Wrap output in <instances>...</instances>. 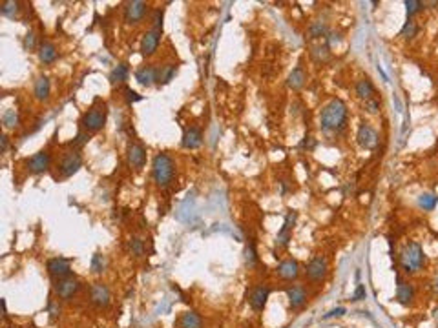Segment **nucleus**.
Listing matches in <instances>:
<instances>
[{"instance_id":"obj_1","label":"nucleus","mask_w":438,"mask_h":328,"mask_svg":"<svg viewBox=\"0 0 438 328\" xmlns=\"http://www.w3.org/2000/svg\"><path fill=\"white\" fill-rule=\"evenodd\" d=\"M347 106L342 99H332L320 115V128L323 133H338L345 128Z\"/></svg>"},{"instance_id":"obj_2","label":"nucleus","mask_w":438,"mask_h":328,"mask_svg":"<svg viewBox=\"0 0 438 328\" xmlns=\"http://www.w3.org/2000/svg\"><path fill=\"white\" fill-rule=\"evenodd\" d=\"M176 177V162L168 153H157L152 160V179L159 188H168Z\"/></svg>"},{"instance_id":"obj_3","label":"nucleus","mask_w":438,"mask_h":328,"mask_svg":"<svg viewBox=\"0 0 438 328\" xmlns=\"http://www.w3.org/2000/svg\"><path fill=\"white\" fill-rule=\"evenodd\" d=\"M106 119H108V106H106V102H102L101 99H97L95 102L90 106L88 112L82 115L81 126L84 132L95 133V132H99V130L104 128Z\"/></svg>"},{"instance_id":"obj_4","label":"nucleus","mask_w":438,"mask_h":328,"mask_svg":"<svg viewBox=\"0 0 438 328\" xmlns=\"http://www.w3.org/2000/svg\"><path fill=\"white\" fill-rule=\"evenodd\" d=\"M400 264H402V268L406 274H416L424 268V264H426V256H424V250L422 246L414 241L407 243L404 246L402 253H400Z\"/></svg>"},{"instance_id":"obj_5","label":"nucleus","mask_w":438,"mask_h":328,"mask_svg":"<svg viewBox=\"0 0 438 328\" xmlns=\"http://www.w3.org/2000/svg\"><path fill=\"white\" fill-rule=\"evenodd\" d=\"M53 290H55V296L61 301H69L73 296H77L79 290H81V281L77 279L75 276L64 277V279L55 281Z\"/></svg>"},{"instance_id":"obj_6","label":"nucleus","mask_w":438,"mask_h":328,"mask_svg":"<svg viewBox=\"0 0 438 328\" xmlns=\"http://www.w3.org/2000/svg\"><path fill=\"white\" fill-rule=\"evenodd\" d=\"M81 168H82V155L77 150L66 152L62 155L61 162H59V172H61V177H64V179L73 177Z\"/></svg>"},{"instance_id":"obj_7","label":"nucleus","mask_w":438,"mask_h":328,"mask_svg":"<svg viewBox=\"0 0 438 328\" xmlns=\"http://www.w3.org/2000/svg\"><path fill=\"white\" fill-rule=\"evenodd\" d=\"M150 6L143 0H132V2H126L125 4V22L130 26H135L139 22H143L148 13Z\"/></svg>"},{"instance_id":"obj_8","label":"nucleus","mask_w":438,"mask_h":328,"mask_svg":"<svg viewBox=\"0 0 438 328\" xmlns=\"http://www.w3.org/2000/svg\"><path fill=\"white\" fill-rule=\"evenodd\" d=\"M46 270L53 281L64 279V277L72 276V261L64 259V257H53L46 263Z\"/></svg>"},{"instance_id":"obj_9","label":"nucleus","mask_w":438,"mask_h":328,"mask_svg":"<svg viewBox=\"0 0 438 328\" xmlns=\"http://www.w3.org/2000/svg\"><path fill=\"white\" fill-rule=\"evenodd\" d=\"M327 272H329V264H327V259L322 256H316L309 261L305 268V276L307 279H310L312 283H320L327 277Z\"/></svg>"},{"instance_id":"obj_10","label":"nucleus","mask_w":438,"mask_h":328,"mask_svg":"<svg viewBox=\"0 0 438 328\" xmlns=\"http://www.w3.org/2000/svg\"><path fill=\"white\" fill-rule=\"evenodd\" d=\"M49 164H51V153L48 150H42V152L35 153V155H31L26 160V168L33 175H41V173L48 172Z\"/></svg>"},{"instance_id":"obj_11","label":"nucleus","mask_w":438,"mask_h":328,"mask_svg":"<svg viewBox=\"0 0 438 328\" xmlns=\"http://www.w3.org/2000/svg\"><path fill=\"white\" fill-rule=\"evenodd\" d=\"M356 140H358V144L362 146L363 150H374L378 146L380 137H378V132L373 128V126L367 124V122H362L360 128H358Z\"/></svg>"},{"instance_id":"obj_12","label":"nucleus","mask_w":438,"mask_h":328,"mask_svg":"<svg viewBox=\"0 0 438 328\" xmlns=\"http://www.w3.org/2000/svg\"><path fill=\"white\" fill-rule=\"evenodd\" d=\"M270 296V286L267 284H257L250 290L249 294V304L254 312H263L267 306V299Z\"/></svg>"},{"instance_id":"obj_13","label":"nucleus","mask_w":438,"mask_h":328,"mask_svg":"<svg viewBox=\"0 0 438 328\" xmlns=\"http://www.w3.org/2000/svg\"><path fill=\"white\" fill-rule=\"evenodd\" d=\"M161 35L163 29H153V28L143 35L141 46H139V51H141L143 57H152L157 51V48L161 44Z\"/></svg>"},{"instance_id":"obj_14","label":"nucleus","mask_w":438,"mask_h":328,"mask_svg":"<svg viewBox=\"0 0 438 328\" xmlns=\"http://www.w3.org/2000/svg\"><path fill=\"white\" fill-rule=\"evenodd\" d=\"M296 221H297L296 212H289L285 215V223H283L282 230L277 232V237H276L277 248H287V244L292 239V230H294V226H296Z\"/></svg>"},{"instance_id":"obj_15","label":"nucleus","mask_w":438,"mask_h":328,"mask_svg":"<svg viewBox=\"0 0 438 328\" xmlns=\"http://www.w3.org/2000/svg\"><path fill=\"white\" fill-rule=\"evenodd\" d=\"M110 299H112V294L104 283H93L90 286V301L97 308H106L110 304Z\"/></svg>"},{"instance_id":"obj_16","label":"nucleus","mask_w":438,"mask_h":328,"mask_svg":"<svg viewBox=\"0 0 438 328\" xmlns=\"http://www.w3.org/2000/svg\"><path fill=\"white\" fill-rule=\"evenodd\" d=\"M126 159H128V164L133 170H141L146 162L145 146L139 144V142H130L128 150H126Z\"/></svg>"},{"instance_id":"obj_17","label":"nucleus","mask_w":438,"mask_h":328,"mask_svg":"<svg viewBox=\"0 0 438 328\" xmlns=\"http://www.w3.org/2000/svg\"><path fill=\"white\" fill-rule=\"evenodd\" d=\"M287 299H289V304L292 310L302 308L303 304L307 303V290L305 286L302 284H294V286H287L285 288Z\"/></svg>"},{"instance_id":"obj_18","label":"nucleus","mask_w":438,"mask_h":328,"mask_svg":"<svg viewBox=\"0 0 438 328\" xmlns=\"http://www.w3.org/2000/svg\"><path fill=\"white\" fill-rule=\"evenodd\" d=\"M276 274L283 281H294L300 276V264H297L296 259H283L282 263L277 264Z\"/></svg>"},{"instance_id":"obj_19","label":"nucleus","mask_w":438,"mask_h":328,"mask_svg":"<svg viewBox=\"0 0 438 328\" xmlns=\"http://www.w3.org/2000/svg\"><path fill=\"white\" fill-rule=\"evenodd\" d=\"M203 144V130L197 128V126H192V128H186L185 133H183V140L181 146L186 150H196Z\"/></svg>"},{"instance_id":"obj_20","label":"nucleus","mask_w":438,"mask_h":328,"mask_svg":"<svg viewBox=\"0 0 438 328\" xmlns=\"http://www.w3.org/2000/svg\"><path fill=\"white\" fill-rule=\"evenodd\" d=\"M135 80L145 88H150L157 82V68L152 64H145L135 69Z\"/></svg>"},{"instance_id":"obj_21","label":"nucleus","mask_w":438,"mask_h":328,"mask_svg":"<svg viewBox=\"0 0 438 328\" xmlns=\"http://www.w3.org/2000/svg\"><path fill=\"white\" fill-rule=\"evenodd\" d=\"M176 328H203V317L196 310H186L176 319Z\"/></svg>"},{"instance_id":"obj_22","label":"nucleus","mask_w":438,"mask_h":328,"mask_svg":"<svg viewBox=\"0 0 438 328\" xmlns=\"http://www.w3.org/2000/svg\"><path fill=\"white\" fill-rule=\"evenodd\" d=\"M396 301L402 306H409L414 301V286L411 283H406L398 277V286H396Z\"/></svg>"},{"instance_id":"obj_23","label":"nucleus","mask_w":438,"mask_h":328,"mask_svg":"<svg viewBox=\"0 0 438 328\" xmlns=\"http://www.w3.org/2000/svg\"><path fill=\"white\" fill-rule=\"evenodd\" d=\"M49 93H51V84H49V79L46 75H39L35 80V86H33V95L37 100H44L49 99Z\"/></svg>"},{"instance_id":"obj_24","label":"nucleus","mask_w":438,"mask_h":328,"mask_svg":"<svg viewBox=\"0 0 438 328\" xmlns=\"http://www.w3.org/2000/svg\"><path fill=\"white\" fill-rule=\"evenodd\" d=\"M59 57V51H57V46L53 42H42L39 46V60L42 64H53Z\"/></svg>"},{"instance_id":"obj_25","label":"nucleus","mask_w":438,"mask_h":328,"mask_svg":"<svg viewBox=\"0 0 438 328\" xmlns=\"http://www.w3.org/2000/svg\"><path fill=\"white\" fill-rule=\"evenodd\" d=\"M305 82H307L305 69H303L302 66H296V68L292 69V73L289 75V79H287V86H289L290 89H302L303 86H305Z\"/></svg>"},{"instance_id":"obj_26","label":"nucleus","mask_w":438,"mask_h":328,"mask_svg":"<svg viewBox=\"0 0 438 328\" xmlns=\"http://www.w3.org/2000/svg\"><path fill=\"white\" fill-rule=\"evenodd\" d=\"M128 73H130V66L128 62H119V64L115 66V68L110 71V82H112L113 86L115 84H122L126 79H128Z\"/></svg>"},{"instance_id":"obj_27","label":"nucleus","mask_w":438,"mask_h":328,"mask_svg":"<svg viewBox=\"0 0 438 328\" xmlns=\"http://www.w3.org/2000/svg\"><path fill=\"white\" fill-rule=\"evenodd\" d=\"M354 89H356V95L360 97L362 100H369V99H373V97L376 95V89H374L373 82H371L369 79L358 80L356 86H354Z\"/></svg>"},{"instance_id":"obj_28","label":"nucleus","mask_w":438,"mask_h":328,"mask_svg":"<svg viewBox=\"0 0 438 328\" xmlns=\"http://www.w3.org/2000/svg\"><path fill=\"white\" fill-rule=\"evenodd\" d=\"M176 73H177V66L176 64L161 66V68L157 69V84H161V86L168 84L170 80L176 77Z\"/></svg>"},{"instance_id":"obj_29","label":"nucleus","mask_w":438,"mask_h":328,"mask_svg":"<svg viewBox=\"0 0 438 328\" xmlns=\"http://www.w3.org/2000/svg\"><path fill=\"white\" fill-rule=\"evenodd\" d=\"M128 250L132 256L135 257H143L146 253V244L141 237H130L128 241Z\"/></svg>"},{"instance_id":"obj_30","label":"nucleus","mask_w":438,"mask_h":328,"mask_svg":"<svg viewBox=\"0 0 438 328\" xmlns=\"http://www.w3.org/2000/svg\"><path fill=\"white\" fill-rule=\"evenodd\" d=\"M0 13L4 16H9V19H15V16H19V13H21V4L15 2V0H6V2H2V6H0Z\"/></svg>"},{"instance_id":"obj_31","label":"nucleus","mask_w":438,"mask_h":328,"mask_svg":"<svg viewBox=\"0 0 438 328\" xmlns=\"http://www.w3.org/2000/svg\"><path fill=\"white\" fill-rule=\"evenodd\" d=\"M21 122V117L15 110H6L4 115H2V124H4L6 130H15Z\"/></svg>"},{"instance_id":"obj_32","label":"nucleus","mask_w":438,"mask_h":328,"mask_svg":"<svg viewBox=\"0 0 438 328\" xmlns=\"http://www.w3.org/2000/svg\"><path fill=\"white\" fill-rule=\"evenodd\" d=\"M418 204H420V208H424L426 212H431L434 210V206L438 204V197L434 193H422V195L418 197Z\"/></svg>"},{"instance_id":"obj_33","label":"nucleus","mask_w":438,"mask_h":328,"mask_svg":"<svg viewBox=\"0 0 438 328\" xmlns=\"http://www.w3.org/2000/svg\"><path fill=\"white\" fill-rule=\"evenodd\" d=\"M90 270H92V274H95V276H101L106 270V257L102 256V253H95V256L92 257Z\"/></svg>"},{"instance_id":"obj_34","label":"nucleus","mask_w":438,"mask_h":328,"mask_svg":"<svg viewBox=\"0 0 438 328\" xmlns=\"http://www.w3.org/2000/svg\"><path fill=\"white\" fill-rule=\"evenodd\" d=\"M245 261H247V264H249V268H256L257 263H259L254 243H249V244H247V248H245Z\"/></svg>"},{"instance_id":"obj_35","label":"nucleus","mask_w":438,"mask_h":328,"mask_svg":"<svg viewBox=\"0 0 438 328\" xmlns=\"http://www.w3.org/2000/svg\"><path fill=\"white\" fill-rule=\"evenodd\" d=\"M416 33H418L416 22H414V20H407L406 26H404L402 31H400V37H402V39H406V40H411V39H414V37H416Z\"/></svg>"},{"instance_id":"obj_36","label":"nucleus","mask_w":438,"mask_h":328,"mask_svg":"<svg viewBox=\"0 0 438 328\" xmlns=\"http://www.w3.org/2000/svg\"><path fill=\"white\" fill-rule=\"evenodd\" d=\"M309 35L310 39H322V37L327 35V26L323 22H312L309 26Z\"/></svg>"},{"instance_id":"obj_37","label":"nucleus","mask_w":438,"mask_h":328,"mask_svg":"<svg viewBox=\"0 0 438 328\" xmlns=\"http://www.w3.org/2000/svg\"><path fill=\"white\" fill-rule=\"evenodd\" d=\"M424 2H418V0H407L406 2V8H407V20H411L414 15H416L420 9L424 8Z\"/></svg>"},{"instance_id":"obj_38","label":"nucleus","mask_w":438,"mask_h":328,"mask_svg":"<svg viewBox=\"0 0 438 328\" xmlns=\"http://www.w3.org/2000/svg\"><path fill=\"white\" fill-rule=\"evenodd\" d=\"M88 140H90V133L84 132V130H81V132L75 135V139L69 142V146H73V148H81V146H84L86 142H88Z\"/></svg>"},{"instance_id":"obj_39","label":"nucleus","mask_w":438,"mask_h":328,"mask_svg":"<svg viewBox=\"0 0 438 328\" xmlns=\"http://www.w3.org/2000/svg\"><path fill=\"white\" fill-rule=\"evenodd\" d=\"M26 51H35L37 49V35L35 31H29L28 35L24 37V42H22Z\"/></svg>"},{"instance_id":"obj_40","label":"nucleus","mask_w":438,"mask_h":328,"mask_svg":"<svg viewBox=\"0 0 438 328\" xmlns=\"http://www.w3.org/2000/svg\"><path fill=\"white\" fill-rule=\"evenodd\" d=\"M312 57L318 60V62H323V60L329 59V46H323V48H312Z\"/></svg>"},{"instance_id":"obj_41","label":"nucleus","mask_w":438,"mask_h":328,"mask_svg":"<svg viewBox=\"0 0 438 328\" xmlns=\"http://www.w3.org/2000/svg\"><path fill=\"white\" fill-rule=\"evenodd\" d=\"M163 16H165V9H155L152 15V28L153 29H163Z\"/></svg>"},{"instance_id":"obj_42","label":"nucleus","mask_w":438,"mask_h":328,"mask_svg":"<svg viewBox=\"0 0 438 328\" xmlns=\"http://www.w3.org/2000/svg\"><path fill=\"white\" fill-rule=\"evenodd\" d=\"M363 108H365L367 113H371V115H374V113H378V110H380V100L376 99V97H373V99L365 100V104H363Z\"/></svg>"},{"instance_id":"obj_43","label":"nucleus","mask_w":438,"mask_h":328,"mask_svg":"<svg viewBox=\"0 0 438 328\" xmlns=\"http://www.w3.org/2000/svg\"><path fill=\"white\" fill-rule=\"evenodd\" d=\"M125 99H126V104H133V102H137V100H141L143 97L139 95L137 92H133L132 88H125Z\"/></svg>"},{"instance_id":"obj_44","label":"nucleus","mask_w":438,"mask_h":328,"mask_svg":"<svg viewBox=\"0 0 438 328\" xmlns=\"http://www.w3.org/2000/svg\"><path fill=\"white\" fill-rule=\"evenodd\" d=\"M48 312H49V316H51V319H57V317L61 316V306H59V303H57V301H49V304H48Z\"/></svg>"},{"instance_id":"obj_45","label":"nucleus","mask_w":438,"mask_h":328,"mask_svg":"<svg viewBox=\"0 0 438 328\" xmlns=\"http://www.w3.org/2000/svg\"><path fill=\"white\" fill-rule=\"evenodd\" d=\"M362 299H365V288H363V284H358L356 292H354V296L351 301H362Z\"/></svg>"},{"instance_id":"obj_46","label":"nucleus","mask_w":438,"mask_h":328,"mask_svg":"<svg viewBox=\"0 0 438 328\" xmlns=\"http://www.w3.org/2000/svg\"><path fill=\"white\" fill-rule=\"evenodd\" d=\"M345 314V308H336V310H330L329 314H325V319H329V317H340Z\"/></svg>"},{"instance_id":"obj_47","label":"nucleus","mask_w":438,"mask_h":328,"mask_svg":"<svg viewBox=\"0 0 438 328\" xmlns=\"http://www.w3.org/2000/svg\"><path fill=\"white\" fill-rule=\"evenodd\" d=\"M431 292H433V296L438 297V276L434 277L433 281H431Z\"/></svg>"},{"instance_id":"obj_48","label":"nucleus","mask_w":438,"mask_h":328,"mask_svg":"<svg viewBox=\"0 0 438 328\" xmlns=\"http://www.w3.org/2000/svg\"><path fill=\"white\" fill-rule=\"evenodd\" d=\"M0 142H2V153H6L8 152V135L0 137Z\"/></svg>"}]
</instances>
